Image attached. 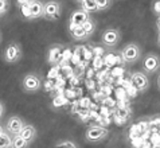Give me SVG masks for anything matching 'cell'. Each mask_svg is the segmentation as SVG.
<instances>
[{
  "instance_id": "3957f363",
  "label": "cell",
  "mask_w": 160,
  "mask_h": 148,
  "mask_svg": "<svg viewBox=\"0 0 160 148\" xmlns=\"http://www.w3.org/2000/svg\"><path fill=\"white\" fill-rule=\"evenodd\" d=\"M22 57H23V48H22L20 43L18 42H10L4 48V53H3V59L6 64L8 65H14L18 64Z\"/></svg>"
},
{
  "instance_id": "8fae6325",
  "label": "cell",
  "mask_w": 160,
  "mask_h": 148,
  "mask_svg": "<svg viewBox=\"0 0 160 148\" xmlns=\"http://www.w3.org/2000/svg\"><path fill=\"white\" fill-rule=\"evenodd\" d=\"M89 19H90V15L86 13L85 11H82V10H74L72 13H70L69 26H73V27L83 26Z\"/></svg>"
},
{
  "instance_id": "9c48e42d",
  "label": "cell",
  "mask_w": 160,
  "mask_h": 148,
  "mask_svg": "<svg viewBox=\"0 0 160 148\" xmlns=\"http://www.w3.org/2000/svg\"><path fill=\"white\" fill-rule=\"evenodd\" d=\"M131 79L133 85H135V88L139 90L140 93H144L149 89V77L148 74H145L143 70L141 71H133L132 75H131Z\"/></svg>"
},
{
  "instance_id": "9a60e30c",
  "label": "cell",
  "mask_w": 160,
  "mask_h": 148,
  "mask_svg": "<svg viewBox=\"0 0 160 148\" xmlns=\"http://www.w3.org/2000/svg\"><path fill=\"white\" fill-rule=\"evenodd\" d=\"M20 136L23 139H26L30 144L34 143L35 139H37V136H38V131H37V128H35V125L34 124H26L23 131L20 132Z\"/></svg>"
},
{
  "instance_id": "ba28073f",
  "label": "cell",
  "mask_w": 160,
  "mask_h": 148,
  "mask_svg": "<svg viewBox=\"0 0 160 148\" xmlns=\"http://www.w3.org/2000/svg\"><path fill=\"white\" fill-rule=\"evenodd\" d=\"M141 65L145 74H155L160 69V55L155 53H147Z\"/></svg>"
},
{
  "instance_id": "2e32d148",
  "label": "cell",
  "mask_w": 160,
  "mask_h": 148,
  "mask_svg": "<svg viewBox=\"0 0 160 148\" xmlns=\"http://www.w3.org/2000/svg\"><path fill=\"white\" fill-rule=\"evenodd\" d=\"M14 136L6 129V127L0 128V148H12Z\"/></svg>"
},
{
  "instance_id": "7a4b0ae2",
  "label": "cell",
  "mask_w": 160,
  "mask_h": 148,
  "mask_svg": "<svg viewBox=\"0 0 160 148\" xmlns=\"http://www.w3.org/2000/svg\"><path fill=\"white\" fill-rule=\"evenodd\" d=\"M109 129L102 127V125H89L85 129V140L88 143H92V144H97V143L104 141L109 136Z\"/></svg>"
},
{
  "instance_id": "ffe728a7",
  "label": "cell",
  "mask_w": 160,
  "mask_h": 148,
  "mask_svg": "<svg viewBox=\"0 0 160 148\" xmlns=\"http://www.w3.org/2000/svg\"><path fill=\"white\" fill-rule=\"evenodd\" d=\"M10 6H11V2H8V0H2L0 2V15H2V18L4 15H7L8 10H10Z\"/></svg>"
},
{
  "instance_id": "6da1fadb",
  "label": "cell",
  "mask_w": 160,
  "mask_h": 148,
  "mask_svg": "<svg viewBox=\"0 0 160 148\" xmlns=\"http://www.w3.org/2000/svg\"><path fill=\"white\" fill-rule=\"evenodd\" d=\"M121 57H122V61L128 65H135L137 64L141 57H143V50H141V46L137 44L135 42H131V43H127L125 46L122 47V51H121Z\"/></svg>"
},
{
  "instance_id": "7c38bea8",
  "label": "cell",
  "mask_w": 160,
  "mask_h": 148,
  "mask_svg": "<svg viewBox=\"0 0 160 148\" xmlns=\"http://www.w3.org/2000/svg\"><path fill=\"white\" fill-rule=\"evenodd\" d=\"M61 58H62V46L61 44H52V46L48 47L47 55H46L47 64L57 65V64H59Z\"/></svg>"
},
{
  "instance_id": "52a82bcc",
  "label": "cell",
  "mask_w": 160,
  "mask_h": 148,
  "mask_svg": "<svg viewBox=\"0 0 160 148\" xmlns=\"http://www.w3.org/2000/svg\"><path fill=\"white\" fill-rule=\"evenodd\" d=\"M62 13V3L50 0V2H44L43 8V19L47 22H55L61 18Z\"/></svg>"
},
{
  "instance_id": "ac0fdd59",
  "label": "cell",
  "mask_w": 160,
  "mask_h": 148,
  "mask_svg": "<svg viewBox=\"0 0 160 148\" xmlns=\"http://www.w3.org/2000/svg\"><path fill=\"white\" fill-rule=\"evenodd\" d=\"M96 27H97V23H96L94 19H92V18L86 22L85 24H83V28L86 30V33L89 34V37H92V35H93V33L96 31Z\"/></svg>"
},
{
  "instance_id": "5b68a950",
  "label": "cell",
  "mask_w": 160,
  "mask_h": 148,
  "mask_svg": "<svg viewBox=\"0 0 160 148\" xmlns=\"http://www.w3.org/2000/svg\"><path fill=\"white\" fill-rule=\"evenodd\" d=\"M121 40V33L114 27H106L101 33V43L106 48H114Z\"/></svg>"
},
{
  "instance_id": "cb8c5ba5",
  "label": "cell",
  "mask_w": 160,
  "mask_h": 148,
  "mask_svg": "<svg viewBox=\"0 0 160 148\" xmlns=\"http://www.w3.org/2000/svg\"><path fill=\"white\" fill-rule=\"evenodd\" d=\"M156 27H158V30H159V33H160V16L156 19Z\"/></svg>"
},
{
  "instance_id": "30bf717a",
  "label": "cell",
  "mask_w": 160,
  "mask_h": 148,
  "mask_svg": "<svg viewBox=\"0 0 160 148\" xmlns=\"http://www.w3.org/2000/svg\"><path fill=\"white\" fill-rule=\"evenodd\" d=\"M24 125H26V123L20 116H11V117L7 119L4 127H6V129L12 135V136H16V135H20V132L23 131Z\"/></svg>"
},
{
  "instance_id": "44dd1931",
  "label": "cell",
  "mask_w": 160,
  "mask_h": 148,
  "mask_svg": "<svg viewBox=\"0 0 160 148\" xmlns=\"http://www.w3.org/2000/svg\"><path fill=\"white\" fill-rule=\"evenodd\" d=\"M112 6H113V2H110V0H98L100 11H106V10H109Z\"/></svg>"
},
{
  "instance_id": "4fadbf2b",
  "label": "cell",
  "mask_w": 160,
  "mask_h": 148,
  "mask_svg": "<svg viewBox=\"0 0 160 148\" xmlns=\"http://www.w3.org/2000/svg\"><path fill=\"white\" fill-rule=\"evenodd\" d=\"M69 34L74 40L77 42H85L89 38V34L86 33V30L83 28V26H79V27H73V26H69Z\"/></svg>"
},
{
  "instance_id": "d6986e66",
  "label": "cell",
  "mask_w": 160,
  "mask_h": 148,
  "mask_svg": "<svg viewBox=\"0 0 160 148\" xmlns=\"http://www.w3.org/2000/svg\"><path fill=\"white\" fill-rule=\"evenodd\" d=\"M52 148H78L77 143H74L73 140H62L58 141Z\"/></svg>"
},
{
  "instance_id": "e0dca14e",
  "label": "cell",
  "mask_w": 160,
  "mask_h": 148,
  "mask_svg": "<svg viewBox=\"0 0 160 148\" xmlns=\"http://www.w3.org/2000/svg\"><path fill=\"white\" fill-rule=\"evenodd\" d=\"M30 143L23 139L20 135H16L14 136V140H12V148H28Z\"/></svg>"
},
{
  "instance_id": "5bb4252c",
  "label": "cell",
  "mask_w": 160,
  "mask_h": 148,
  "mask_svg": "<svg viewBox=\"0 0 160 148\" xmlns=\"http://www.w3.org/2000/svg\"><path fill=\"white\" fill-rule=\"evenodd\" d=\"M77 4L79 6V10L85 11L89 15H90V13L100 12L98 0H81V2H77Z\"/></svg>"
},
{
  "instance_id": "603a6c76",
  "label": "cell",
  "mask_w": 160,
  "mask_h": 148,
  "mask_svg": "<svg viewBox=\"0 0 160 148\" xmlns=\"http://www.w3.org/2000/svg\"><path fill=\"white\" fill-rule=\"evenodd\" d=\"M156 86H158V89L160 90V73L158 74V77H156Z\"/></svg>"
},
{
  "instance_id": "277c9868",
  "label": "cell",
  "mask_w": 160,
  "mask_h": 148,
  "mask_svg": "<svg viewBox=\"0 0 160 148\" xmlns=\"http://www.w3.org/2000/svg\"><path fill=\"white\" fill-rule=\"evenodd\" d=\"M43 79L38 73H27L22 79V89L26 93H37L42 89Z\"/></svg>"
},
{
  "instance_id": "d4e9b609",
  "label": "cell",
  "mask_w": 160,
  "mask_h": 148,
  "mask_svg": "<svg viewBox=\"0 0 160 148\" xmlns=\"http://www.w3.org/2000/svg\"><path fill=\"white\" fill-rule=\"evenodd\" d=\"M156 44H158V47H160V33H158V38H156Z\"/></svg>"
},
{
  "instance_id": "7402d4cb",
  "label": "cell",
  "mask_w": 160,
  "mask_h": 148,
  "mask_svg": "<svg viewBox=\"0 0 160 148\" xmlns=\"http://www.w3.org/2000/svg\"><path fill=\"white\" fill-rule=\"evenodd\" d=\"M151 8H152V12L159 18L160 16V0H158V2H153L152 7H151Z\"/></svg>"
},
{
  "instance_id": "8992f818",
  "label": "cell",
  "mask_w": 160,
  "mask_h": 148,
  "mask_svg": "<svg viewBox=\"0 0 160 148\" xmlns=\"http://www.w3.org/2000/svg\"><path fill=\"white\" fill-rule=\"evenodd\" d=\"M43 8H44V2L32 0V3L28 7L20 8V11L23 13L26 20H37V19H43Z\"/></svg>"
}]
</instances>
